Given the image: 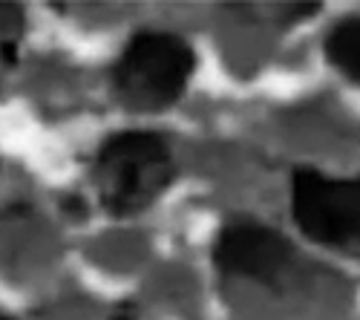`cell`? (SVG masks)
Masks as SVG:
<instances>
[{
	"label": "cell",
	"mask_w": 360,
	"mask_h": 320,
	"mask_svg": "<svg viewBox=\"0 0 360 320\" xmlns=\"http://www.w3.org/2000/svg\"><path fill=\"white\" fill-rule=\"evenodd\" d=\"M291 214L309 240L360 248V179H332L314 167H297L291 177Z\"/></svg>",
	"instance_id": "cell-3"
},
{
	"label": "cell",
	"mask_w": 360,
	"mask_h": 320,
	"mask_svg": "<svg viewBox=\"0 0 360 320\" xmlns=\"http://www.w3.org/2000/svg\"><path fill=\"white\" fill-rule=\"evenodd\" d=\"M326 55L343 75L360 84V18L340 20L326 38Z\"/></svg>",
	"instance_id": "cell-5"
},
{
	"label": "cell",
	"mask_w": 360,
	"mask_h": 320,
	"mask_svg": "<svg viewBox=\"0 0 360 320\" xmlns=\"http://www.w3.org/2000/svg\"><path fill=\"white\" fill-rule=\"evenodd\" d=\"M0 320H12V317H4V314H0Z\"/></svg>",
	"instance_id": "cell-7"
},
{
	"label": "cell",
	"mask_w": 360,
	"mask_h": 320,
	"mask_svg": "<svg viewBox=\"0 0 360 320\" xmlns=\"http://www.w3.org/2000/svg\"><path fill=\"white\" fill-rule=\"evenodd\" d=\"M196 55L170 32H139L115 64V93L130 110L156 113L185 93Z\"/></svg>",
	"instance_id": "cell-2"
},
{
	"label": "cell",
	"mask_w": 360,
	"mask_h": 320,
	"mask_svg": "<svg viewBox=\"0 0 360 320\" xmlns=\"http://www.w3.org/2000/svg\"><path fill=\"white\" fill-rule=\"evenodd\" d=\"M0 58H4V61L12 67V64L18 61V58H15V44H9V41H6V44H0Z\"/></svg>",
	"instance_id": "cell-6"
},
{
	"label": "cell",
	"mask_w": 360,
	"mask_h": 320,
	"mask_svg": "<svg viewBox=\"0 0 360 320\" xmlns=\"http://www.w3.org/2000/svg\"><path fill=\"white\" fill-rule=\"evenodd\" d=\"M214 263L225 274L248 277L262 286H280L291 266V243L257 222L225 225L214 243Z\"/></svg>",
	"instance_id": "cell-4"
},
{
	"label": "cell",
	"mask_w": 360,
	"mask_h": 320,
	"mask_svg": "<svg viewBox=\"0 0 360 320\" xmlns=\"http://www.w3.org/2000/svg\"><path fill=\"white\" fill-rule=\"evenodd\" d=\"M96 179L110 214L127 217L147 208L173 179V156L167 141L147 130L110 136L96 159Z\"/></svg>",
	"instance_id": "cell-1"
}]
</instances>
